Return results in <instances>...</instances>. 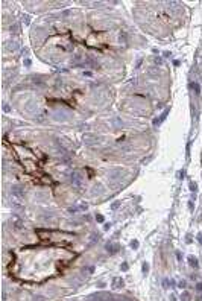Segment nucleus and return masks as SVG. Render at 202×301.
Instances as JSON below:
<instances>
[{
    "mask_svg": "<svg viewBox=\"0 0 202 301\" xmlns=\"http://www.w3.org/2000/svg\"><path fill=\"white\" fill-rule=\"evenodd\" d=\"M188 262L191 263V266H193V268H198V260H196V259H193V257H188Z\"/></svg>",
    "mask_w": 202,
    "mask_h": 301,
    "instance_id": "f257e3e1",
    "label": "nucleus"
}]
</instances>
